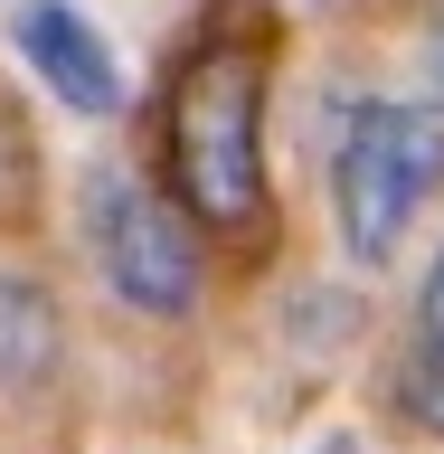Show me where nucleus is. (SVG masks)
Returning a JSON list of instances; mask_svg holds the SVG:
<instances>
[{
  "label": "nucleus",
  "instance_id": "nucleus-1",
  "mask_svg": "<svg viewBox=\"0 0 444 454\" xmlns=\"http://www.w3.org/2000/svg\"><path fill=\"white\" fill-rule=\"evenodd\" d=\"M255 123H265V38L255 28H218V10H208V28L190 38V57L170 67V95H161V170L190 199L199 227L265 218Z\"/></svg>",
  "mask_w": 444,
  "mask_h": 454
},
{
  "label": "nucleus",
  "instance_id": "nucleus-2",
  "mask_svg": "<svg viewBox=\"0 0 444 454\" xmlns=\"http://www.w3.org/2000/svg\"><path fill=\"white\" fill-rule=\"evenodd\" d=\"M435 190H444V105L378 95V105L350 114V133L331 152V199H340V237L360 265H378Z\"/></svg>",
  "mask_w": 444,
  "mask_h": 454
},
{
  "label": "nucleus",
  "instance_id": "nucleus-3",
  "mask_svg": "<svg viewBox=\"0 0 444 454\" xmlns=\"http://www.w3.org/2000/svg\"><path fill=\"white\" fill-rule=\"evenodd\" d=\"M95 255H105L113 294L133 312H190L199 275H208L190 208L170 190H152V180H133V170H105L95 180Z\"/></svg>",
  "mask_w": 444,
  "mask_h": 454
},
{
  "label": "nucleus",
  "instance_id": "nucleus-4",
  "mask_svg": "<svg viewBox=\"0 0 444 454\" xmlns=\"http://www.w3.org/2000/svg\"><path fill=\"white\" fill-rule=\"evenodd\" d=\"M10 38H19V57H28V67H38V76H48L76 114H113L123 76H113L105 38H95V20H85L76 0H19Z\"/></svg>",
  "mask_w": 444,
  "mask_h": 454
},
{
  "label": "nucleus",
  "instance_id": "nucleus-5",
  "mask_svg": "<svg viewBox=\"0 0 444 454\" xmlns=\"http://www.w3.org/2000/svg\"><path fill=\"white\" fill-rule=\"evenodd\" d=\"M57 350H66V312L38 275H0V397H48Z\"/></svg>",
  "mask_w": 444,
  "mask_h": 454
},
{
  "label": "nucleus",
  "instance_id": "nucleus-6",
  "mask_svg": "<svg viewBox=\"0 0 444 454\" xmlns=\"http://www.w3.org/2000/svg\"><path fill=\"white\" fill-rule=\"evenodd\" d=\"M397 407H407L417 426H444V360L435 350H417V360L397 369Z\"/></svg>",
  "mask_w": 444,
  "mask_h": 454
},
{
  "label": "nucleus",
  "instance_id": "nucleus-7",
  "mask_svg": "<svg viewBox=\"0 0 444 454\" xmlns=\"http://www.w3.org/2000/svg\"><path fill=\"white\" fill-rule=\"evenodd\" d=\"M417 322H425V350L444 360V247H435V265H425V294H417Z\"/></svg>",
  "mask_w": 444,
  "mask_h": 454
},
{
  "label": "nucleus",
  "instance_id": "nucleus-8",
  "mask_svg": "<svg viewBox=\"0 0 444 454\" xmlns=\"http://www.w3.org/2000/svg\"><path fill=\"white\" fill-rule=\"evenodd\" d=\"M425 57H435V85H444V10H435V38H425Z\"/></svg>",
  "mask_w": 444,
  "mask_h": 454
},
{
  "label": "nucleus",
  "instance_id": "nucleus-9",
  "mask_svg": "<svg viewBox=\"0 0 444 454\" xmlns=\"http://www.w3.org/2000/svg\"><path fill=\"white\" fill-rule=\"evenodd\" d=\"M322 454H369V445H322Z\"/></svg>",
  "mask_w": 444,
  "mask_h": 454
}]
</instances>
